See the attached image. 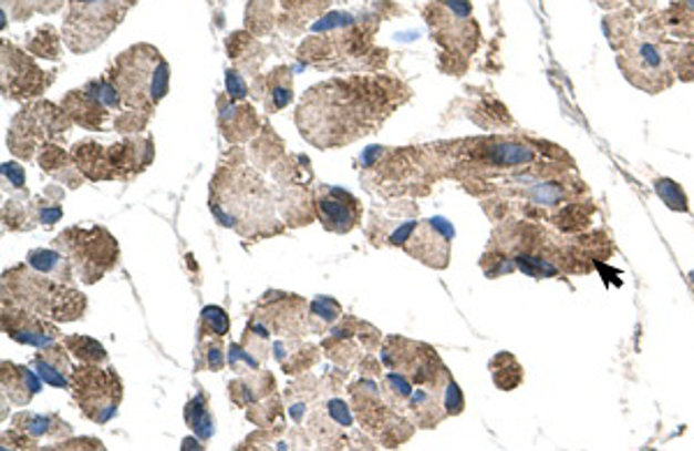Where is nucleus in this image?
Instances as JSON below:
<instances>
[{
  "instance_id": "1",
  "label": "nucleus",
  "mask_w": 694,
  "mask_h": 451,
  "mask_svg": "<svg viewBox=\"0 0 694 451\" xmlns=\"http://www.w3.org/2000/svg\"><path fill=\"white\" fill-rule=\"evenodd\" d=\"M503 238H496L491 255L484 257L488 276H503L521 271L530 278H560L581 276L595 269V262L611 255V244L602 232H562L549 229L539 223H519L500 229Z\"/></svg>"
},
{
  "instance_id": "2",
  "label": "nucleus",
  "mask_w": 694,
  "mask_h": 451,
  "mask_svg": "<svg viewBox=\"0 0 694 451\" xmlns=\"http://www.w3.org/2000/svg\"><path fill=\"white\" fill-rule=\"evenodd\" d=\"M613 49L619 54L621 72L634 89L657 95L674 86L676 74L670 54H666V38L655 31L651 21H634L632 29L613 44Z\"/></svg>"
},
{
  "instance_id": "3",
  "label": "nucleus",
  "mask_w": 694,
  "mask_h": 451,
  "mask_svg": "<svg viewBox=\"0 0 694 451\" xmlns=\"http://www.w3.org/2000/svg\"><path fill=\"white\" fill-rule=\"evenodd\" d=\"M169 68L153 47H133L118 59L112 84L123 102L133 107H146L167 93Z\"/></svg>"
},
{
  "instance_id": "4",
  "label": "nucleus",
  "mask_w": 694,
  "mask_h": 451,
  "mask_svg": "<svg viewBox=\"0 0 694 451\" xmlns=\"http://www.w3.org/2000/svg\"><path fill=\"white\" fill-rule=\"evenodd\" d=\"M135 0H70L65 40L74 51H91L123 21Z\"/></svg>"
},
{
  "instance_id": "5",
  "label": "nucleus",
  "mask_w": 694,
  "mask_h": 451,
  "mask_svg": "<svg viewBox=\"0 0 694 451\" xmlns=\"http://www.w3.org/2000/svg\"><path fill=\"white\" fill-rule=\"evenodd\" d=\"M426 19L435 40L452 59L473 57L479 42V29L468 0H438L426 8Z\"/></svg>"
},
{
  "instance_id": "6",
  "label": "nucleus",
  "mask_w": 694,
  "mask_h": 451,
  "mask_svg": "<svg viewBox=\"0 0 694 451\" xmlns=\"http://www.w3.org/2000/svg\"><path fill=\"white\" fill-rule=\"evenodd\" d=\"M74 393L89 417L95 421H107L116 412L121 382L114 373H102L100 368H86L74 373Z\"/></svg>"
},
{
  "instance_id": "7",
  "label": "nucleus",
  "mask_w": 694,
  "mask_h": 451,
  "mask_svg": "<svg viewBox=\"0 0 694 451\" xmlns=\"http://www.w3.org/2000/svg\"><path fill=\"white\" fill-rule=\"evenodd\" d=\"M452 242H454V227L447 218H431L426 223H417L413 236L407 238L405 248L413 253L417 259H422L428 267L445 269L452 255Z\"/></svg>"
},
{
  "instance_id": "8",
  "label": "nucleus",
  "mask_w": 694,
  "mask_h": 451,
  "mask_svg": "<svg viewBox=\"0 0 694 451\" xmlns=\"http://www.w3.org/2000/svg\"><path fill=\"white\" fill-rule=\"evenodd\" d=\"M320 221L331 232H350L356 223V202L348 193L329 191L320 202Z\"/></svg>"
},
{
  "instance_id": "9",
  "label": "nucleus",
  "mask_w": 694,
  "mask_h": 451,
  "mask_svg": "<svg viewBox=\"0 0 694 451\" xmlns=\"http://www.w3.org/2000/svg\"><path fill=\"white\" fill-rule=\"evenodd\" d=\"M672 70L681 82H694V42L692 40H666Z\"/></svg>"
},
{
  "instance_id": "10",
  "label": "nucleus",
  "mask_w": 694,
  "mask_h": 451,
  "mask_svg": "<svg viewBox=\"0 0 694 451\" xmlns=\"http://www.w3.org/2000/svg\"><path fill=\"white\" fill-rule=\"evenodd\" d=\"M56 350L46 352L44 357H38L35 359V370L38 376L51 385V387H59V389H65L70 382H68V359L61 355L59 359H54Z\"/></svg>"
},
{
  "instance_id": "11",
  "label": "nucleus",
  "mask_w": 694,
  "mask_h": 451,
  "mask_svg": "<svg viewBox=\"0 0 694 451\" xmlns=\"http://www.w3.org/2000/svg\"><path fill=\"white\" fill-rule=\"evenodd\" d=\"M8 331L14 340L29 342V345H49L51 340L56 338V329H51V327L33 320V317L31 320H25L23 317L19 327H8Z\"/></svg>"
},
{
  "instance_id": "12",
  "label": "nucleus",
  "mask_w": 694,
  "mask_h": 451,
  "mask_svg": "<svg viewBox=\"0 0 694 451\" xmlns=\"http://www.w3.org/2000/svg\"><path fill=\"white\" fill-rule=\"evenodd\" d=\"M491 370H494V382L498 385V389L505 387V378H509L511 389H517L524 382V368L509 352H500L498 357H494Z\"/></svg>"
},
{
  "instance_id": "13",
  "label": "nucleus",
  "mask_w": 694,
  "mask_h": 451,
  "mask_svg": "<svg viewBox=\"0 0 694 451\" xmlns=\"http://www.w3.org/2000/svg\"><path fill=\"white\" fill-rule=\"evenodd\" d=\"M655 193L657 197L670 206L672 211H679V214H685V211H690V204H687V195L685 191L681 188V185L672 178H657L655 181Z\"/></svg>"
},
{
  "instance_id": "14",
  "label": "nucleus",
  "mask_w": 694,
  "mask_h": 451,
  "mask_svg": "<svg viewBox=\"0 0 694 451\" xmlns=\"http://www.w3.org/2000/svg\"><path fill=\"white\" fill-rule=\"evenodd\" d=\"M186 419L190 423V429L201 438V440H209L214 438V419L209 414V410L201 406V398H195L193 403H188L186 408Z\"/></svg>"
},
{
  "instance_id": "15",
  "label": "nucleus",
  "mask_w": 694,
  "mask_h": 451,
  "mask_svg": "<svg viewBox=\"0 0 694 451\" xmlns=\"http://www.w3.org/2000/svg\"><path fill=\"white\" fill-rule=\"evenodd\" d=\"M29 264L40 274L54 276V274H59L61 267H65V259H63V255H59L54 250H33L29 255Z\"/></svg>"
},
{
  "instance_id": "16",
  "label": "nucleus",
  "mask_w": 694,
  "mask_h": 451,
  "mask_svg": "<svg viewBox=\"0 0 694 451\" xmlns=\"http://www.w3.org/2000/svg\"><path fill=\"white\" fill-rule=\"evenodd\" d=\"M68 345H70V350H72L76 357H82V359H86V361H100V359H105V348H102L100 342H95V340H91V338H70Z\"/></svg>"
},
{
  "instance_id": "17",
  "label": "nucleus",
  "mask_w": 694,
  "mask_h": 451,
  "mask_svg": "<svg viewBox=\"0 0 694 451\" xmlns=\"http://www.w3.org/2000/svg\"><path fill=\"white\" fill-rule=\"evenodd\" d=\"M204 322L209 325V329L214 331V334H218V336H225L227 331H229V320H227V315H225V310L222 308H218V306H209V308H204Z\"/></svg>"
},
{
  "instance_id": "18",
  "label": "nucleus",
  "mask_w": 694,
  "mask_h": 451,
  "mask_svg": "<svg viewBox=\"0 0 694 451\" xmlns=\"http://www.w3.org/2000/svg\"><path fill=\"white\" fill-rule=\"evenodd\" d=\"M339 312H341V306L333 301V299H329V297H322V299H318L315 304H313V315H318V317H322L324 322H333L339 317Z\"/></svg>"
},
{
  "instance_id": "19",
  "label": "nucleus",
  "mask_w": 694,
  "mask_h": 451,
  "mask_svg": "<svg viewBox=\"0 0 694 451\" xmlns=\"http://www.w3.org/2000/svg\"><path fill=\"white\" fill-rule=\"evenodd\" d=\"M463 410V393L458 389V385L454 380H449L447 389H445V412L449 414H458Z\"/></svg>"
},
{
  "instance_id": "20",
  "label": "nucleus",
  "mask_w": 694,
  "mask_h": 451,
  "mask_svg": "<svg viewBox=\"0 0 694 451\" xmlns=\"http://www.w3.org/2000/svg\"><path fill=\"white\" fill-rule=\"evenodd\" d=\"M49 417H44V414H23V417H19V423H25V431H31V433H35V435H42V433H49L51 429H49Z\"/></svg>"
},
{
  "instance_id": "21",
  "label": "nucleus",
  "mask_w": 694,
  "mask_h": 451,
  "mask_svg": "<svg viewBox=\"0 0 694 451\" xmlns=\"http://www.w3.org/2000/svg\"><path fill=\"white\" fill-rule=\"evenodd\" d=\"M387 385L392 387V393L398 396V398H410V396H413V391H415L413 385L407 382L405 376H396V373L387 376Z\"/></svg>"
},
{
  "instance_id": "22",
  "label": "nucleus",
  "mask_w": 694,
  "mask_h": 451,
  "mask_svg": "<svg viewBox=\"0 0 694 451\" xmlns=\"http://www.w3.org/2000/svg\"><path fill=\"white\" fill-rule=\"evenodd\" d=\"M227 91H229V95L235 98V100H241V98H246V93H248V89H246V82L244 79L239 76V72H227Z\"/></svg>"
},
{
  "instance_id": "23",
  "label": "nucleus",
  "mask_w": 694,
  "mask_h": 451,
  "mask_svg": "<svg viewBox=\"0 0 694 451\" xmlns=\"http://www.w3.org/2000/svg\"><path fill=\"white\" fill-rule=\"evenodd\" d=\"M329 414L336 419L341 427H350L352 423V414L343 401H329Z\"/></svg>"
},
{
  "instance_id": "24",
  "label": "nucleus",
  "mask_w": 694,
  "mask_h": 451,
  "mask_svg": "<svg viewBox=\"0 0 694 451\" xmlns=\"http://www.w3.org/2000/svg\"><path fill=\"white\" fill-rule=\"evenodd\" d=\"M229 363L231 366H239V363H246L248 368H257V361L250 357V355H246L239 345H231L229 348Z\"/></svg>"
},
{
  "instance_id": "25",
  "label": "nucleus",
  "mask_w": 694,
  "mask_h": 451,
  "mask_svg": "<svg viewBox=\"0 0 694 451\" xmlns=\"http://www.w3.org/2000/svg\"><path fill=\"white\" fill-rule=\"evenodd\" d=\"M3 174H6V178H10V183L14 185V188H21L23 181H25L23 170H21L17 163H8V165H3Z\"/></svg>"
},
{
  "instance_id": "26",
  "label": "nucleus",
  "mask_w": 694,
  "mask_h": 451,
  "mask_svg": "<svg viewBox=\"0 0 694 451\" xmlns=\"http://www.w3.org/2000/svg\"><path fill=\"white\" fill-rule=\"evenodd\" d=\"M271 95H273V107H276V110H282V107H286V104L292 100L290 89H282V86H276Z\"/></svg>"
},
{
  "instance_id": "27",
  "label": "nucleus",
  "mask_w": 694,
  "mask_h": 451,
  "mask_svg": "<svg viewBox=\"0 0 694 451\" xmlns=\"http://www.w3.org/2000/svg\"><path fill=\"white\" fill-rule=\"evenodd\" d=\"M209 363H211L214 370H220V368H222V357H220V350H218V348H214V350L209 352Z\"/></svg>"
}]
</instances>
